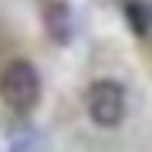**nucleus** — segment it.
<instances>
[{
    "instance_id": "nucleus-1",
    "label": "nucleus",
    "mask_w": 152,
    "mask_h": 152,
    "mask_svg": "<svg viewBox=\"0 0 152 152\" xmlns=\"http://www.w3.org/2000/svg\"><path fill=\"white\" fill-rule=\"evenodd\" d=\"M41 95V78L31 61H10L0 75V98L14 108H34Z\"/></svg>"
},
{
    "instance_id": "nucleus-3",
    "label": "nucleus",
    "mask_w": 152,
    "mask_h": 152,
    "mask_svg": "<svg viewBox=\"0 0 152 152\" xmlns=\"http://www.w3.org/2000/svg\"><path fill=\"white\" fill-rule=\"evenodd\" d=\"M44 27H48L54 44H68L71 41V7L54 0V4L44 7Z\"/></svg>"
},
{
    "instance_id": "nucleus-2",
    "label": "nucleus",
    "mask_w": 152,
    "mask_h": 152,
    "mask_svg": "<svg viewBox=\"0 0 152 152\" xmlns=\"http://www.w3.org/2000/svg\"><path fill=\"white\" fill-rule=\"evenodd\" d=\"M88 118L102 129H115L125 118V88L118 81H95L85 95Z\"/></svg>"
},
{
    "instance_id": "nucleus-4",
    "label": "nucleus",
    "mask_w": 152,
    "mask_h": 152,
    "mask_svg": "<svg viewBox=\"0 0 152 152\" xmlns=\"http://www.w3.org/2000/svg\"><path fill=\"white\" fill-rule=\"evenodd\" d=\"M122 14H125V20H129V27L135 31V37H145L149 34V4H142V0H125Z\"/></svg>"
}]
</instances>
